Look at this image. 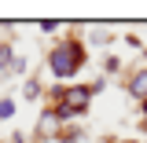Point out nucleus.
Returning <instances> with one entry per match:
<instances>
[{
	"mask_svg": "<svg viewBox=\"0 0 147 143\" xmlns=\"http://www.w3.org/2000/svg\"><path fill=\"white\" fill-rule=\"evenodd\" d=\"M44 66H48V73H52L55 85H63V81H70V77H77V62H74V55L66 52V44L63 40H55L52 48H48V55H44Z\"/></svg>",
	"mask_w": 147,
	"mask_h": 143,
	"instance_id": "1",
	"label": "nucleus"
},
{
	"mask_svg": "<svg viewBox=\"0 0 147 143\" xmlns=\"http://www.w3.org/2000/svg\"><path fill=\"white\" fill-rule=\"evenodd\" d=\"M63 103L74 110V117H88V110H92V92H88V85H66Z\"/></svg>",
	"mask_w": 147,
	"mask_h": 143,
	"instance_id": "2",
	"label": "nucleus"
},
{
	"mask_svg": "<svg viewBox=\"0 0 147 143\" xmlns=\"http://www.w3.org/2000/svg\"><path fill=\"white\" fill-rule=\"evenodd\" d=\"M125 95L132 99V103L147 99V66H140V70H132L125 77Z\"/></svg>",
	"mask_w": 147,
	"mask_h": 143,
	"instance_id": "3",
	"label": "nucleus"
},
{
	"mask_svg": "<svg viewBox=\"0 0 147 143\" xmlns=\"http://www.w3.org/2000/svg\"><path fill=\"white\" fill-rule=\"evenodd\" d=\"M85 44H88V52L92 48H107V44H114V33L103 30V26H88L85 30Z\"/></svg>",
	"mask_w": 147,
	"mask_h": 143,
	"instance_id": "4",
	"label": "nucleus"
},
{
	"mask_svg": "<svg viewBox=\"0 0 147 143\" xmlns=\"http://www.w3.org/2000/svg\"><path fill=\"white\" fill-rule=\"evenodd\" d=\"M11 62H15V44L0 40V81H11Z\"/></svg>",
	"mask_w": 147,
	"mask_h": 143,
	"instance_id": "5",
	"label": "nucleus"
},
{
	"mask_svg": "<svg viewBox=\"0 0 147 143\" xmlns=\"http://www.w3.org/2000/svg\"><path fill=\"white\" fill-rule=\"evenodd\" d=\"M40 95H44L40 77H26V81H22V99H26V103H40Z\"/></svg>",
	"mask_w": 147,
	"mask_h": 143,
	"instance_id": "6",
	"label": "nucleus"
},
{
	"mask_svg": "<svg viewBox=\"0 0 147 143\" xmlns=\"http://www.w3.org/2000/svg\"><path fill=\"white\" fill-rule=\"evenodd\" d=\"M55 143H85V128H77V125H66L63 132H59V140Z\"/></svg>",
	"mask_w": 147,
	"mask_h": 143,
	"instance_id": "7",
	"label": "nucleus"
},
{
	"mask_svg": "<svg viewBox=\"0 0 147 143\" xmlns=\"http://www.w3.org/2000/svg\"><path fill=\"white\" fill-rule=\"evenodd\" d=\"M15 110H18L15 95H0V121H11V117H15Z\"/></svg>",
	"mask_w": 147,
	"mask_h": 143,
	"instance_id": "8",
	"label": "nucleus"
},
{
	"mask_svg": "<svg viewBox=\"0 0 147 143\" xmlns=\"http://www.w3.org/2000/svg\"><path fill=\"white\" fill-rule=\"evenodd\" d=\"M125 70V62L118 59V55H103V77H114V73Z\"/></svg>",
	"mask_w": 147,
	"mask_h": 143,
	"instance_id": "9",
	"label": "nucleus"
},
{
	"mask_svg": "<svg viewBox=\"0 0 147 143\" xmlns=\"http://www.w3.org/2000/svg\"><path fill=\"white\" fill-rule=\"evenodd\" d=\"M26 70H30V59H26V55H15V62H11V77H26Z\"/></svg>",
	"mask_w": 147,
	"mask_h": 143,
	"instance_id": "10",
	"label": "nucleus"
},
{
	"mask_svg": "<svg viewBox=\"0 0 147 143\" xmlns=\"http://www.w3.org/2000/svg\"><path fill=\"white\" fill-rule=\"evenodd\" d=\"M88 92H92V99H96V95H103V92H107V77H96V81H88Z\"/></svg>",
	"mask_w": 147,
	"mask_h": 143,
	"instance_id": "11",
	"label": "nucleus"
},
{
	"mask_svg": "<svg viewBox=\"0 0 147 143\" xmlns=\"http://www.w3.org/2000/svg\"><path fill=\"white\" fill-rule=\"evenodd\" d=\"M59 26H63V22H55V18H48V22H37V30H40V33H59Z\"/></svg>",
	"mask_w": 147,
	"mask_h": 143,
	"instance_id": "12",
	"label": "nucleus"
},
{
	"mask_svg": "<svg viewBox=\"0 0 147 143\" xmlns=\"http://www.w3.org/2000/svg\"><path fill=\"white\" fill-rule=\"evenodd\" d=\"M103 143H144L140 136H107Z\"/></svg>",
	"mask_w": 147,
	"mask_h": 143,
	"instance_id": "13",
	"label": "nucleus"
},
{
	"mask_svg": "<svg viewBox=\"0 0 147 143\" xmlns=\"http://www.w3.org/2000/svg\"><path fill=\"white\" fill-rule=\"evenodd\" d=\"M125 44L132 48V52H144V40H140V37H132V33H125Z\"/></svg>",
	"mask_w": 147,
	"mask_h": 143,
	"instance_id": "14",
	"label": "nucleus"
},
{
	"mask_svg": "<svg viewBox=\"0 0 147 143\" xmlns=\"http://www.w3.org/2000/svg\"><path fill=\"white\" fill-rule=\"evenodd\" d=\"M7 143H33V140H30V136H26V132H18V128H15V132H11V136H7Z\"/></svg>",
	"mask_w": 147,
	"mask_h": 143,
	"instance_id": "15",
	"label": "nucleus"
},
{
	"mask_svg": "<svg viewBox=\"0 0 147 143\" xmlns=\"http://www.w3.org/2000/svg\"><path fill=\"white\" fill-rule=\"evenodd\" d=\"M136 114H140V121H147V99H140V103H136Z\"/></svg>",
	"mask_w": 147,
	"mask_h": 143,
	"instance_id": "16",
	"label": "nucleus"
},
{
	"mask_svg": "<svg viewBox=\"0 0 147 143\" xmlns=\"http://www.w3.org/2000/svg\"><path fill=\"white\" fill-rule=\"evenodd\" d=\"M136 132H140V136H144V143H147V121H140V125H136Z\"/></svg>",
	"mask_w": 147,
	"mask_h": 143,
	"instance_id": "17",
	"label": "nucleus"
},
{
	"mask_svg": "<svg viewBox=\"0 0 147 143\" xmlns=\"http://www.w3.org/2000/svg\"><path fill=\"white\" fill-rule=\"evenodd\" d=\"M0 143H7V140H0Z\"/></svg>",
	"mask_w": 147,
	"mask_h": 143,
	"instance_id": "18",
	"label": "nucleus"
}]
</instances>
